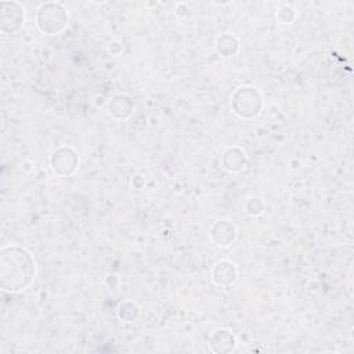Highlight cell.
Instances as JSON below:
<instances>
[{"instance_id":"cell-1","label":"cell","mask_w":354,"mask_h":354,"mask_svg":"<svg viewBox=\"0 0 354 354\" xmlns=\"http://www.w3.org/2000/svg\"><path fill=\"white\" fill-rule=\"evenodd\" d=\"M35 275V261L21 248H6L1 252V285L6 290H18L29 285Z\"/></svg>"}]
</instances>
